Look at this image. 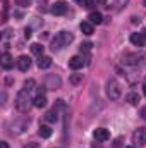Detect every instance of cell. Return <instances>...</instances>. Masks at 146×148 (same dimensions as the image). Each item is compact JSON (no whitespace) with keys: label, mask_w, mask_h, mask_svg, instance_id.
Wrapping results in <instances>:
<instances>
[{"label":"cell","mask_w":146,"mask_h":148,"mask_svg":"<svg viewBox=\"0 0 146 148\" xmlns=\"http://www.w3.org/2000/svg\"><path fill=\"white\" fill-rule=\"evenodd\" d=\"M31 105H35V100H31L29 97V91L26 90H21L16 97V109L19 112H28L31 109Z\"/></svg>","instance_id":"obj_1"},{"label":"cell","mask_w":146,"mask_h":148,"mask_svg":"<svg viewBox=\"0 0 146 148\" xmlns=\"http://www.w3.org/2000/svg\"><path fill=\"white\" fill-rule=\"evenodd\" d=\"M72 33H69V31H60L57 36L53 38V41H52V50L55 52V50H60V48H64V47H67L69 43H72Z\"/></svg>","instance_id":"obj_2"},{"label":"cell","mask_w":146,"mask_h":148,"mask_svg":"<svg viewBox=\"0 0 146 148\" xmlns=\"http://www.w3.org/2000/svg\"><path fill=\"white\" fill-rule=\"evenodd\" d=\"M120 84H119V81H115V79H110L108 83H107V95H108L110 100H119L120 98Z\"/></svg>","instance_id":"obj_3"},{"label":"cell","mask_w":146,"mask_h":148,"mask_svg":"<svg viewBox=\"0 0 146 148\" xmlns=\"http://www.w3.org/2000/svg\"><path fill=\"white\" fill-rule=\"evenodd\" d=\"M65 10H67V3L64 0H59L52 5V14H55V16H62V14H65Z\"/></svg>","instance_id":"obj_4"},{"label":"cell","mask_w":146,"mask_h":148,"mask_svg":"<svg viewBox=\"0 0 146 148\" xmlns=\"http://www.w3.org/2000/svg\"><path fill=\"white\" fill-rule=\"evenodd\" d=\"M134 143L136 145H139V147H143V145H146V129L145 127H139L136 133H134Z\"/></svg>","instance_id":"obj_5"},{"label":"cell","mask_w":146,"mask_h":148,"mask_svg":"<svg viewBox=\"0 0 146 148\" xmlns=\"http://www.w3.org/2000/svg\"><path fill=\"white\" fill-rule=\"evenodd\" d=\"M17 67H19V71L26 73V71L31 67V59H29L28 55H21V57L17 59Z\"/></svg>","instance_id":"obj_6"},{"label":"cell","mask_w":146,"mask_h":148,"mask_svg":"<svg viewBox=\"0 0 146 148\" xmlns=\"http://www.w3.org/2000/svg\"><path fill=\"white\" fill-rule=\"evenodd\" d=\"M83 66H84L83 57H79V55H72V57L69 59V67H71L72 71H79Z\"/></svg>","instance_id":"obj_7"},{"label":"cell","mask_w":146,"mask_h":148,"mask_svg":"<svg viewBox=\"0 0 146 148\" xmlns=\"http://www.w3.org/2000/svg\"><path fill=\"white\" fill-rule=\"evenodd\" d=\"M93 136H95V140H98V141H107L110 138V133H108V129H105V127H98V129H95Z\"/></svg>","instance_id":"obj_8"},{"label":"cell","mask_w":146,"mask_h":148,"mask_svg":"<svg viewBox=\"0 0 146 148\" xmlns=\"http://www.w3.org/2000/svg\"><path fill=\"white\" fill-rule=\"evenodd\" d=\"M129 40H131V43H132L134 47H145V43H146V40L143 38L141 33H132V35L129 36Z\"/></svg>","instance_id":"obj_9"},{"label":"cell","mask_w":146,"mask_h":148,"mask_svg":"<svg viewBox=\"0 0 146 148\" xmlns=\"http://www.w3.org/2000/svg\"><path fill=\"white\" fill-rule=\"evenodd\" d=\"M60 86V77L57 76H48L46 77V88L48 90H57Z\"/></svg>","instance_id":"obj_10"},{"label":"cell","mask_w":146,"mask_h":148,"mask_svg":"<svg viewBox=\"0 0 146 148\" xmlns=\"http://www.w3.org/2000/svg\"><path fill=\"white\" fill-rule=\"evenodd\" d=\"M88 19H89V23H91V24H102V23H103V16H102L100 12H96V10L89 12Z\"/></svg>","instance_id":"obj_11"},{"label":"cell","mask_w":146,"mask_h":148,"mask_svg":"<svg viewBox=\"0 0 146 148\" xmlns=\"http://www.w3.org/2000/svg\"><path fill=\"white\" fill-rule=\"evenodd\" d=\"M50 66H52V57L41 55V57L38 59V67H40V69H48Z\"/></svg>","instance_id":"obj_12"},{"label":"cell","mask_w":146,"mask_h":148,"mask_svg":"<svg viewBox=\"0 0 146 148\" xmlns=\"http://www.w3.org/2000/svg\"><path fill=\"white\" fill-rule=\"evenodd\" d=\"M81 31H83V35H86V36H89V35H93V31H95V28H93V24L89 23V21H86V23H81Z\"/></svg>","instance_id":"obj_13"},{"label":"cell","mask_w":146,"mask_h":148,"mask_svg":"<svg viewBox=\"0 0 146 148\" xmlns=\"http://www.w3.org/2000/svg\"><path fill=\"white\" fill-rule=\"evenodd\" d=\"M12 66H14V60H12V57L5 52V53L2 55V67H3V69H10Z\"/></svg>","instance_id":"obj_14"},{"label":"cell","mask_w":146,"mask_h":148,"mask_svg":"<svg viewBox=\"0 0 146 148\" xmlns=\"http://www.w3.org/2000/svg\"><path fill=\"white\" fill-rule=\"evenodd\" d=\"M45 105H46V97L40 93L36 98H35V107H38V109H43Z\"/></svg>","instance_id":"obj_15"},{"label":"cell","mask_w":146,"mask_h":148,"mask_svg":"<svg viewBox=\"0 0 146 148\" xmlns=\"http://www.w3.org/2000/svg\"><path fill=\"white\" fill-rule=\"evenodd\" d=\"M126 100H127V103H131V105H138V103H139V95H138V93H129V95L126 97Z\"/></svg>","instance_id":"obj_16"},{"label":"cell","mask_w":146,"mask_h":148,"mask_svg":"<svg viewBox=\"0 0 146 148\" xmlns=\"http://www.w3.org/2000/svg\"><path fill=\"white\" fill-rule=\"evenodd\" d=\"M40 136L41 138H50L52 136V127L50 126H40Z\"/></svg>","instance_id":"obj_17"},{"label":"cell","mask_w":146,"mask_h":148,"mask_svg":"<svg viewBox=\"0 0 146 148\" xmlns=\"http://www.w3.org/2000/svg\"><path fill=\"white\" fill-rule=\"evenodd\" d=\"M124 62L132 66V64H138V62H139V57H138V55H129V53H127V55H124Z\"/></svg>","instance_id":"obj_18"},{"label":"cell","mask_w":146,"mask_h":148,"mask_svg":"<svg viewBox=\"0 0 146 148\" xmlns=\"http://www.w3.org/2000/svg\"><path fill=\"white\" fill-rule=\"evenodd\" d=\"M81 7H84V9H93L96 3H95V0H76Z\"/></svg>","instance_id":"obj_19"},{"label":"cell","mask_w":146,"mask_h":148,"mask_svg":"<svg viewBox=\"0 0 146 148\" xmlns=\"http://www.w3.org/2000/svg\"><path fill=\"white\" fill-rule=\"evenodd\" d=\"M31 52H33L35 55H38V57H41V55H43V45L33 43V45H31Z\"/></svg>","instance_id":"obj_20"},{"label":"cell","mask_w":146,"mask_h":148,"mask_svg":"<svg viewBox=\"0 0 146 148\" xmlns=\"http://www.w3.org/2000/svg\"><path fill=\"white\" fill-rule=\"evenodd\" d=\"M81 81H83V74L74 73V74H71V77H69V83H71V84H79Z\"/></svg>","instance_id":"obj_21"},{"label":"cell","mask_w":146,"mask_h":148,"mask_svg":"<svg viewBox=\"0 0 146 148\" xmlns=\"http://www.w3.org/2000/svg\"><path fill=\"white\" fill-rule=\"evenodd\" d=\"M35 86H36L35 79H28V81L24 83V88H23V90H26V91H29V93H31V91L35 90Z\"/></svg>","instance_id":"obj_22"},{"label":"cell","mask_w":146,"mask_h":148,"mask_svg":"<svg viewBox=\"0 0 146 148\" xmlns=\"http://www.w3.org/2000/svg\"><path fill=\"white\" fill-rule=\"evenodd\" d=\"M45 119H46L48 122H55V121H57V110H55V109H53V110H50L46 115H45Z\"/></svg>","instance_id":"obj_23"},{"label":"cell","mask_w":146,"mask_h":148,"mask_svg":"<svg viewBox=\"0 0 146 148\" xmlns=\"http://www.w3.org/2000/svg\"><path fill=\"white\" fill-rule=\"evenodd\" d=\"M16 3L21 5V7H29L31 5V0H16Z\"/></svg>","instance_id":"obj_24"},{"label":"cell","mask_w":146,"mask_h":148,"mask_svg":"<svg viewBox=\"0 0 146 148\" xmlns=\"http://www.w3.org/2000/svg\"><path fill=\"white\" fill-rule=\"evenodd\" d=\"M91 47H93V45H91L89 41H86V43L81 45V50H86V52H88V50H91Z\"/></svg>","instance_id":"obj_25"},{"label":"cell","mask_w":146,"mask_h":148,"mask_svg":"<svg viewBox=\"0 0 146 148\" xmlns=\"http://www.w3.org/2000/svg\"><path fill=\"white\" fill-rule=\"evenodd\" d=\"M95 3H96V5H103V7H107V0H95Z\"/></svg>","instance_id":"obj_26"},{"label":"cell","mask_w":146,"mask_h":148,"mask_svg":"<svg viewBox=\"0 0 146 148\" xmlns=\"http://www.w3.org/2000/svg\"><path fill=\"white\" fill-rule=\"evenodd\" d=\"M24 38H31V29H29V28L24 29Z\"/></svg>","instance_id":"obj_27"},{"label":"cell","mask_w":146,"mask_h":148,"mask_svg":"<svg viewBox=\"0 0 146 148\" xmlns=\"http://www.w3.org/2000/svg\"><path fill=\"white\" fill-rule=\"evenodd\" d=\"M139 23H141V19H139L138 16H134V17H132V24H139Z\"/></svg>","instance_id":"obj_28"},{"label":"cell","mask_w":146,"mask_h":148,"mask_svg":"<svg viewBox=\"0 0 146 148\" xmlns=\"http://www.w3.org/2000/svg\"><path fill=\"white\" fill-rule=\"evenodd\" d=\"M0 148H9V145H7V141H0Z\"/></svg>","instance_id":"obj_29"},{"label":"cell","mask_w":146,"mask_h":148,"mask_svg":"<svg viewBox=\"0 0 146 148\" xmlns=\"http://www.w3.org/2000/svg\"><path fill=\"white\" fill-rule=\"evenodd\" d=\"M141 35H143V38H145V40H146V28H145V29H143V33H141Z\"/></svg>","instance_id":"obj_30"},{"label":"cell","mask_w":146,"mask_h":148,"mask_svg":"<svg viewBox=\"0 0 146 148\" xmlns=\"http://www.w3.org/2000/svg\"><path fill=\"white\" fill-rule=\"evenodd\" d=\"M143 91H145V95H146V84H145V88H143Z\"/></svg>","instance_id":"obj_31"},{"label":"cell","mask_w":146,"mask_h":148,"mask_svg":"<svg viewBox=\"0 0 146 148\" xmlns=\"http://www.w3.org/2000/svg\"><path fill=\"white\" fill-rule=\"evenodd\" d=\"M143 5H145V7H146V0H143Z\"/></svg>","instance_id":"obj_32"},{"label":"cell","mask_w":146,"mask_h":148,"mask_svg":"<svg viewBox=\"0 0 146 148\" xmlns=\"http://www.w3.org/2000/svg\"><path fill=\"white\" fill-rule=\"evenodd\" d=\"M126 148H134V147H126Z\"/></svg>","instance_id":"obj_33"}]
</instances>
